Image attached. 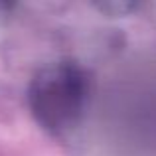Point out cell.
I'll return each instance as SVG.
<instances>
[{"mask_svg":"<svg viewBox=\"0 0 156 156\" xmlns=\"http://www.w3.org/2000/svg\"><path fill=\"white\" fill-rule=\"evenodd\" d=\"M89 75L77 61L59 59L40 67L28 85V107L40 126L65 136L81 125L89 105Z\"/></svg>","mask_w":156,"mask_h":156,"instance_id":"6da1fadb","label":"cell"}]
</instances>
